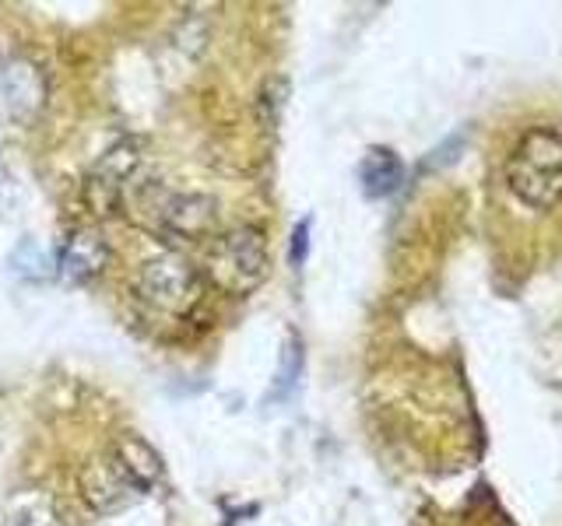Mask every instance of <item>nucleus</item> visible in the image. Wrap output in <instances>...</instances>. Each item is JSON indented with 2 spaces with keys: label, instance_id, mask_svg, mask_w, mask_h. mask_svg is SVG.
I'll return each instance as SVG.
<instances>
[{
  "label": "nucleus",
  "instance_id": "obj_14",
  "mask_svg": "<svg viewBox=\"0 0 562 526\" xmlns=\"http://www.w3.org/2000/svg\"><path fill=\"white\" fill-rule=\"evenodd\" d=\"M4 186H8V172H4V158H0V197H4Z\"/></svg>",
  "mask_w": 562,
  "mask_h": 526
},
{
  "label": "nucleus",
  "instance_id": "obj_5",
  "mask_svg": "<svg viewBox=\"0 0 562 526\" xmlns=\"http://www.w3.org/2000/svg\"><path fill=\"white\" fill-rule=\"evenodd\" d=\"M0 92H4V105L14 119L32 123L40 116L46 102V84L29 60H8L4 75H0Z\"/></svg>",
  "mask_w": 562,
  "mask_h": 526
},
{
  "label": "nucleus",
  "instance_id": "obj_8",
  "mask_svg": "<svg viewBox=\"0 0 562 526\" xmlns=\"http://www.w3.org/2000/svg\"><path fill=\"white\" fill-rule=\"evenodd\" d=\"M359 183L369 201H383L404 183V165L391 148H369L359 165Z\"/></svg>",
  "mask_w": 562,
  "mask_h": 526
},
{
  "label": "nucleus",
  "instance_id": "obj_2",
  "mask_svg": "<svg viewBox=\"0 0 562 526\" xmlns=\"http://www.w3.org/2000/svg\"><path fill=\"white\" fill-rule=\"evenodd\" d=\"M211 277L225 291L246 295L268 277V242L257 228H236L211 250Z\"/></svg>",
  "mask_w": 562,
  "mask_h": 526
},
{
  "label": "nucleus",
  "instance_id": "obj_13",
  "mask_svg": "<svg viewBox=\"0 0 562 526\" xmlns=\"http://www.w3.org/2000/svg\"><path fill=\"white\" fill-rule=\"evenodd\" d=\"M14 526H57V519L43 513V508H35V513H22V519H14Z\"/></svg>",
  "mask_w": 562,
  "mask_h": 526
},
{
  "label": "nucleus",
  "instance_id": "obj_4",
  "mask_svg": "<svg viewBox=\"0 0 562 526\" xmlns=\"http://www.w3.org/2000/svg\"><path fill=\"white\" fill-rule=\"evenodd\" d=\"M155 218L162 221L169 232H180L190 239H201L215 232L218 225V204L201 193H158Z\"/></svg>",
  "mask_w": 562,
  "mask_h": 526
},
{
  "label": "nucleus",
  "instance_id": "obj_7",
  "mask_svg": "<svg viewBox=\"0 0 562 526\" xmlns=\"http://www.w3.org/2000/svg\"><path fill=\"white\" fill-rule=\"evenodd\" d=\"M105 260H110V250H105L99 232H75L57 256V274L67 285H85L105 267Z\"/></svg>",
  "mask_w": 562,
  "mask_h": 526
},
{
  "label": "nucleus",
  "instance_id": "obj_12",
  "mask_svg": "<svg viewBox=\"0 0 562 526\" xmlns=\"http://www.w3.org/2000/svg\"><path fill=\"white\" fill-rule=\"evenodd\" d=\"M310 232H313V221L310 218H303L295 228H292V242H289V263L299 271L306 263V256H310Z\"/></svg>",
  "mask_w": 562,
  "mask_h": 526
},
{
  "label": "nucleus",
  "instance_id": "obj_9",
  "mask_svg": "<svg viewBox=\"0 0 562 526\" xmlns=\"http://www.w3.org/2000/svg\"><path fill=\"white\" fill-rule=\"evenodd\" d=\"M116 464H120V470L127 473V478H131L140 491H148V488L158 481V473H162V464H158L155 449L140 443V438H123Z\"/></svg>",
  "mask_w": 562,
  "mask_h": 526
},
{
  "label": "nucleus",
  "instance_id": "obj_1",
  "mask_svg": "<svg viewBox=\"0 0 562 526\" xmlns=\"http://www.w3.org/2000/svg\"><path fill=\"white\" fill-rule=\"evenodd\" d=\"M509 193L527 210H552L562 201V134L531 127L506 162Z\"/></svg>",
  "mask_w": 562,
  "mask_h": 526
},
{
  "label": "nucleus",
  "instance_id": "obj_11",
  "mask_svg": "<svg viewBox=\"0 0 562 526\" xmlns=\"http://www.w3.org/2000/svg\"><path fill=\"white\" fill-rule=\"evenodd\" d=\"M14 263H18V274H35V277L57 271V263L49 260V253H43L40 245H32V242L22 245V253L14 256Z\"/></svg>",
  "mask_w": 562,
  "mask_h": 526
},
{
  "label": "nucleus",
  "instance_id": "obj_3",
  "mask_svg": "<svg viewBox=\"0 0 562 526\" xmlns=\"http://www.w3.org/2000/svg\"><path fill=\"white\" fill-rule=\"evenodd\" d=\"M137 288L151 306L166 312H187L198 306V298H201L198 274H193L190 263L176 253L148 260L137 274Z\"/></svg>",
  "mask_w": 562,
  "mask_h": 526
},
{
  "label": "nucleus",
  "instance_id": "obj_10",
  "mask_svg": "<svg viewBox=\"0 0 562 526\" xmlns=\"http://www.w3.org/2000/svg\"><path fill=\"white\" fill-rule=\"evenodd\" d=\"M299 376H303V341L292 338L285 341V347H281V362H278V376H274V390L268 400H285L292 390H295V382Z\"/></svg>",
  "mask_w": 562,
  "mask_h": 526
},
{
  "label": "nucleus",
  "instance_id": "obj_6",
  "mask_svg": "<svg viewBox=\"0 0 562 526\" xmlns=\"http://www.w3.org/2000/svg\"><path fill=\"white\" fill-rule=\"evenodd\" d=\"M81 491L99 513H120L140 495V488L120 470V464H92L81 478Z\"/></svg>",
  "mask_w": 562,
  "mask_h": 526
}]
</instances>
